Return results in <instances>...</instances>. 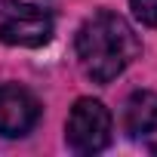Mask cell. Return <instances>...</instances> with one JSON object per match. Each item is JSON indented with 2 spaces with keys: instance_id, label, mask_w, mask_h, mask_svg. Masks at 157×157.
I'll return each mask as SVG.
<instances>
[{
  "instance_id": "cell-5",
  "label": "cell",
  "mask_w": 157,
  "mask_h": 157,
  "mask_svg": "<svg viewBox=\"0 0 157 157\" xmlns=\"http://www.w3.org/2000/svg\"><path fill=\"white\" fill-rule=\"evenodd\" d=\"M123 129L129 139L157 136V93L136 90L123 105Z\"/></svg>"
},
{
  "instance_id": "cell-6",
  "label": "cell",
  "mask_w": 157,
  "mask_h": 157,
  "mask_svg": "<svg viewBox=\"0 0 157 157\" xmlns=\"http://www.w3.org/2000/svg\"><path fill=\"white\" fill-rule=\"evenodd\" d=\"M129 10L142 25L157 28V0H129Z\"/></svg>"
},
{
  "instance_id": "cell-1",
  "label": "cell",
  "mask_w": 157,
  "mask_h": 157,
  "mask_svg": "<svg viewBox=\"0 0 157 157\" xmlns=\"http://www.w3.org/2000/svg\"><path fill=\"white\" fill-rule=\"evenodd\" d=\"M74 46H77V62L93 83L117 80L142 52V43L132 25L111 10L93 13L80 25Z\"/></svg>"
},
{
  "instance_id": "cell-2",
  "label": "cell",
  "mask_w": 157,
  "mask_h": 157,
  "mask_svg": "<svg viewBox=\"0 0 157 157\" xmlns=\"http://www.w3.org/2000/svg\"><path fill=\"white\" fill-rule=\"evenodd\" d=\"M52 40V16L34 3L0 0V43L6 46H46Z\"/></svg>"
},
{
  "instance_id": "cell-3",
  "label": "cell",
  "mask_w": 157,
  "mask_h": 157,
  "mask_svg": "<svg viewBox=\"0 0 157 157\" xmlns=\"http://www.w3.org/2000/svg\"><path fill=\"white\" fill-rule=\"evenodd\" d=\"M65 142L77 154L105 151L111 142V111L96 99H77L65 123Z\"/></svg>"
},
{
  "instance_id": "cell-4",
  "label": "cell",
  "mask_w": 157,
  "mask_h": 157,
  "mask_svg": "<svg viewBox=\"0 0 157 157\" xmlns=\"http://www.w3.org/2000/svg\"><path fill=\"white\" fill-rule=\"evenodd\" d=\"M40 120V102L16 83H0V136H28Z\"/></svg>"
}]
</instances>
